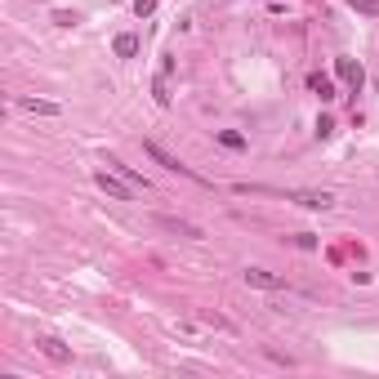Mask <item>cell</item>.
Segmentation results:
<instances>
[{
    "label": "cell",
    "instance_id": "cell-6",
    "mask_svg": "<svg viewBox=\"0 0 379 379\" xmlns=\"http://www.w3.org/2000/svg\"><path fill=\"white\" fill-rule=\"evenodd\" d=\"M18 107H23V112H32V116H63V107H59V103H50V99H27V94L18 99Z\"/></svg>",
    "mask_w": 379,
    "mask_h": 379
},
{
    "label": "cell",
    "instance_id": "cell-15",
    "mask_svg": "<svg viewBox=\"0 0 379 379\" xmlns=\"http://www.w3.org/2000/svg\"><path fill=\"white\" fill-rule=\"evenodd\" d=\"M330 134H335V121H330V116H317V139H330Z\"/></svg>",
    "mask_w": 379,
    "mask_h": 379
},
{
    "label": "cell",
    "instance_id": "cell-14",
    "mask_svg": "<svg viewBox=\"0 0 379 379\" xmlns=\"http://www.w3.org/2000/svg\"><path fill=\"white\" fill-rule=\"evenodd\" d=\"M357 14H379V0H348Z\"/></svg>",
    "mask_w": 379,
    "mask_h": 379
},
{
    "label": "cell",
    "instance_id": "cell-16",
    "mask_svg": "<svg viewBox=\"0 0 379 379\" xmlns=\"http://www.w3.org/2000/svg\"><path fill=\"white\" fill-rule=\"evenodd\" d=\"M152 9H156V0H134V14H139V18H147Z\"/></svg>",
    "mask_w": 379,
    "mask_h": 379
},
{
    "label": "cell",
    "instance_id": "cell-13",
    "mask_svg": "<svg viewBox=\"0 0 379 379\" xmlns=\"http://www.w3.org/2000/svg\"><path fill=\"white\" fill-rule=\"evenodd\" d=\"M161 227H174V232H183V236H201V227H192V223H178V219H161Z\"/></svg>",
    "mask_w": 379,
    "mask_h": 379
},
{
    "label": "cell",
    "instance_id": "cell-7",
    "mask_svg": "<svg viewBox=\"0 0 379 379\" xmlns=\"http://www.w3.org/2000/svg\"><path fill=\"white\" fill-rule=\"evenodd\" d=\"M308 90L317 94L321 103H335V99H339V94H335V81H330L326 72H312V76H308Z\"/></svg>",
    "mask_w": 379,
    "mask_h": 379
},
{
    "label": "cell",
    "instance_id": "cell-3",
    "mask_svg": "<svg viewBox=\"0 0 379 379\" xmlns=\"http://www.w3.org/2000/svg\"><path fill=\"white\" fill-rule=\"evenodd\" d=\"M245 286H254V290H281V286H286V277H277V272H268V268H245Z\"/></svg>",
    "mask_w": 379,
    "mask_h": 379
},
{
    "label": "cell",
    "instance_id": "cell-12",
    "mask_svg": "<svg viewBox=\"0 0 379 379\" xmlns=\"http://www.w3.org/2000/svg\"><path fill=\"white\" fill-rule=\"evenodd\" d=\"M152 94H156V103H161V107H170V85H165V72H161L156 81H152Z\"/></svg>",
    "mask_w": 379,
    "mask_h": 379
},
{
    "label": "cell",
    "instance_id": "cell-1",
    "mask_svg": "<svg viewBox=\"0 0 379 379\" xmlns=\"http://www.w3.org/2000/svg\"><path fill=\"white\" fill-rule=\"evenodd\" d=\"M94 183H99V192H107L112 201H130V196H134V183H125L116 170H94Z\"/></svg>",
    "mask_w": 379,
    "mask_h": 379
},
{
    "label": "cell",
    "instance_id": "cell-9",
    "mask_svg": "<svg viewBox=\"0 0 379 379\" xmlns=\"http://www.w3.org/2000/svg\"><path fill=\"white\" fill-rule=\"evenodd\" d=\"M112 50H116V59H134V54H139V36L134 32H121L116 41H112Z\"/></svg>",
    "mask_w": 379,
    "mask_h": 379
},
{
    "label": "cell",
    "instance_id": "cell-11",
    "mask_svg": "<svg viewBox=\"0 0 379 379\" xmlns=\"http://www.w3.org/2000/svg\"><path fill=\"white\" fill-rule=\"evenodd\" d=\"M214 139H219V143H223L227 152H241V147H245V134H236V130H219Z\"/></svg>",
    "mask_w": 379,
    "mask_h": 379
},
{
    "label": "cell",
    "instance_id": "cell-2",
    "mask_svg": "<svg viewBox=\"0 0 379 379\" xmlns=\"http://www.w3.org/2000/svg\"><path fill=\"white\" fill-rule=\"evenodd\" d=\"M147 156H152V161H156V165H165V170H170V174H187V178H192V183H205V178H201V174H196V170H187V165H178V161H174V156H170V152H161L156 143H147Z\"/></svg>",
    "mask_w": 379,
    "mask_h": 379
},
{
    "label": "cell",
    "instance_id": "cell-8",
    "mask_svg": "<svg viewBox=\"0 0 379 379\" xmlns=\"http://www.w3.org/2000/svg\"><path fill=\"white\" fill-rule=\"evenodd\" d=\"M290 201H299L303 210H330V205H335V196H330V192H295Z\"/></svg>",
    "mask_w": 379,
    "mask_h": 379
},
{
    "label": "cell",
    "instance_id": "cell-5",
    "mask_svg": "<svg viewBox=\"0 0 379 379\" xmlns=\"http://www.w3.org/2000/svg\"><path fill=\"white\" fill-rule=\"evenodd\" d=\"M335 76H339L344 85H353V90H362V85H366L362 63H353V59H335Z\"/></svg>",
    "mask_w": 379,
    "mask_h": 379
},
{
    "label": "cell",
    "instance_id": "cell-4",
    "mask_svg": "<svg viewBox=\"0 0 379 379\" xmlns=\"http://www.w3.org/2000/svg\"><path fill=\"white\" fill-rule=\"evenodd\" d=\"M36 348H41L50 362H59V366H68V362H72V348L63 344V339H54V335H41V339H36Z\"/></svg>",
    "mask_w": 379,
    "mask_h": 379
},
{
    "label": "cell",
    "instance_id": "cell-10",
    "mask_svg": "<svg viewBox=\"0 0 379 379\" xmlns=\"http://www.w3.org/2000/svg\"><path fill=\"white\" fill-rule=\"evenodd\" d=\"M103 165H107V170H116V174H121V178H125V183H134V187H147V178H139V174H134V170H130V165H125V161H116V156H107V161H103Z\"/></svg>",
    "mask_w": 379,
    "mask_h": 379
},
{
    "label": "cell",
    "instance_id": "cell-17",
    "mask_svg": "<svg viewBox=\"0 0 379 379\" xmlns=\"http://www.w3.org/2000/svg\"><path fill=\"white\" fill-rule=\"evenodd\" d=\"M295 245H299V250H312V245H317V236H312V232H299Z\"/></svg>",
    "mask_w": 379,
    "mask_h": 379
}]
</instances>
